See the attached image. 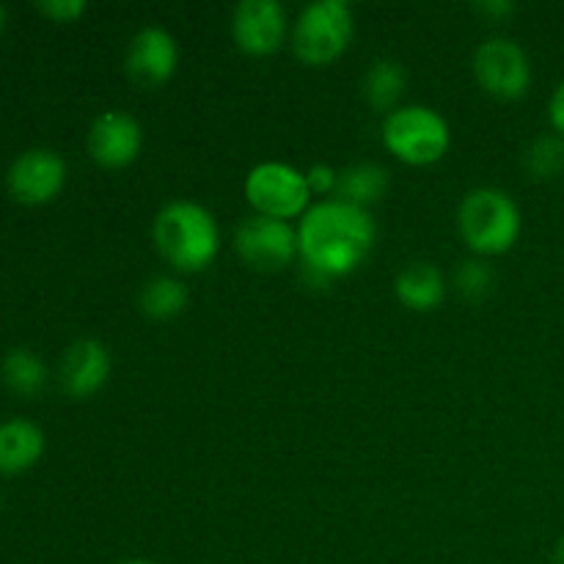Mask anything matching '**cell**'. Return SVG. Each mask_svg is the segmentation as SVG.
<instances>
[{"label": "cell", "mask_w": 564, "mask_h": 564, "mask_svg": "<svg viewBox=\"0 0 564 564\" xmlns=\"http://www.w3.org/2000/svg\"><path fill=\"white\" fill-rule=\"evenodd\" d=\"M297 248H301L303 268L341 279L364 264V259L375 248V220L367 209L352 204L319 202L308 207V213L297 226Z\"/></svg>", "instance_id": "1"}, {"label": "cell", "mask_w": 564, "mask_h": 564, "mask_svg": "<svg viewBox=\"0 0 564 564\" xmlns=\"http://www.w3.org/2000/svg\"><path fill=\"white\" fill-rule=\"evenodd\" d=\"M160 257L182 273H198L218 257L220 231L213 213L196 202H171L152 226Z\"/></svg>", "instance_id": "2"}, {"label": "cell", "mask_w": 564, "mask_h": 564, "mask_svg": "<svg viewBox=\"0 0 564 564\" xmlns=\"http://www.w3.org/2000/svg\"><path fill=\"white\" fill-rule=\"evenodd\" d=\"M457 226L468 248L482 257L507 253L521 237V209L496 187H477L463 198L457 209Z\"/></svg>", "instance_id": "3"}, {"label": "cell", "mask_w": 564, "mask_h": 564, "mask_svg": "<svg viewBox=\"0 0 564 564\" xmlns=\"http://www.w3.org/2000/svg\"><path fill=\"white\" fill-rule=\"evenodd\" d=\"M383 143L402 163L430 165L449 152L452 132L438 110L427 105H405L386 116Z\"/></svg>", "instance_id": "4"}, {"label": "cell", "mask_w": 564, "mask_h": 564, "mask_svg": "<svg viewBox=\"0 0 564 564\" xmlns=\"http://www.w3.org/2000/svg\"><path fill=\"white\" fill-rule=\"evenodd\" d=\"M352 11L341 0H317L301 11L292 31L295 55L308 66H325L339 58L352 39Z\"/></svg>", "instance_id": "5"}, {"label": "cell", "mask_w": 564, "mask_h": 564, "mask_svg": "<svg viewBox=\"0 0 564 564\" xmlns=\"http://www.w3.org/2000/svg\"><path fill=\"white\" fill-rule=\"evenodd\" d=\"M246 198L257 215L275 220L303 218L312 204L306 174L281 160H264L246 176Z\"/></svg>", "instance_id": "6"}, {"label": "cell", "mask_w": 564, "mask_h": 564, "mask_svg": "<svg viewBox=\"0 0 564 564\" xmlns=\"http://www.w3.org/2000/svg\"><path fill=\"white\" fill-rule=\"evenodd\" d=\"M235 248L242 262L262 273H275L284 270L301 257L297 248V229H292L290 220L264 218V215H251L235 231Z\"/></svg>", "instance_id": "7"}, {"label": "cell", "mask_w": 564, "mask_h": 564, "mask_svg": "<svg viewBox=\"0 0 564 564\" xmlns=\"http://www.w3.org/2000/svg\"><path fill=\"white\" fill-rule=\"evenodd\" d=\"M474 75L488 94L499 99H521L532 86V64L527 50L505 36L482 42L474 53Z\"/></svg>", "instance_id": "8"}, {"label": "cell", "mask_w": 564, "mask_h": 564, "mask_svg": "<svg viewBox=\"0 0 564 564\" xmlns=\"http://www.w3.org/2000/svg\"><path fill=\"white\" fill-rule=\"evenodd\" d=\"M66 182V163L55 149L33 147L17 154L14 163L6 171L9 193L20 204H47L61 193Z\"/></svg>", "instance_id": "9"}, {"label": "cell", "mask_w": 564, "mask_h": 564, "mask_svg": "<svg viewBox=\"0 0 564 564\" xmlns=\"http://www.w3.org/2000/svg\"><path fill=\"white\" fill-rule=\"evenodd\" d=\"M176 64H180V47L165 28H141L127 47V75L143 88H158L169 83L174 77Z\"/></svg>", "instance_id": "10"}, {"label": "cell", "mask_w": 564, "mask_h": 564, "mask_svg": "<svg viewBox=\"0 0 564 564\" xmlns=\"http://www.w3.org/2000/svg\"><path fill=\"white\" fill-rule=\"evenodd\" d=\"M286 33V11L279 0H242L231 14V36L248 55H270Z\"/></svg>", "instance_id": "11"}, {"label": "cell", "mask_w": 564, "mask_h": 564, "mask_svg": "<svg viewBox=\"0 0 564 564\" xmlns=\"http://www.w3.org/2000/svg\"><path fill=\"white\" fill-rule=\"evenodd\" d=\"M141 124L121 110H105L88 130V154L102 169H124L141 154Z\"/></svg>", "instance_id": "12"}, {"label": "cell", "mask_w": 564, "mask_h": 564, "mask_svg": "<svg viewBox=\"0 0 564 564\" xmlns=\"http://www.w3.org/2000/svg\"><path fill=\"white\" fill-rule=\"evenodd\" d=\"M110 378V352L102 341L80 339L66 347L58 364V383L72 400L97 394Z\"/></svg>", "instance_id": "13"}, {"label": "cell", "mask_w": 564, "mask_h": 564, "mask_svg": "<svg viewBox=\"0 0 564 564\" xmlns=\"http://www.w3.org/2000/svg\"><path fill=\"white\" fill-rule=\"evenodd\" d=\"M44 452V433L28 419L0 422V474H20L36 466Z\"/></svg>", "instance_id": "14"}, {"label": "cell", "mask_w": 564, "mask_h": 564, "mask_svg": "<svg viewBox=\"0 0 564 564\" xmlns=\"http://www.w3.org/2000/svg\"><path fill=\"white\" fill-rule=\"evenodd\" d=\"M394 292L402 306L413 312H433L446 295L444 273L430 262H413L397 275Z\"/></svg>", "instance_id": "15"}, {"label": "cell", "mask_w": 564, "mask_h": 564, "mask_svg": "<svg viewBox=\"0 0 564 564\" xmlns=\"http://www.w3.org/2000/svg\"><path fill=\"white\" fill-rule=\"evenodd\" d=\"M389 191V171L378 163H356L350 169L339 171V202L352 204L358 209H367L378 204Z\"/></svg>", "instance_id": "16"}, {"label": "cell", "mask_w": 564, "mask_h": 564, "mask_svg": "<svg viewBox=\"0 0 564 564\" xmlns=\"http://www.w3.org/2000/svg\"><path fill=\"white\" fill-rule=\"evenodd\" d=\"M0 375H3V383L20 397H36L50 378L42 358L28 347H11L0 361Z\"/></svg>", "instance_id": "17"}, {"label": "cell", "mask_w": 564, "mask_h": 564, "mask_svg": "<svg viewBox=\"0 0 564 564\" xmlns=\"http://www.w3.org/2000/svg\"><path fill=\"white\" fill-rule=\"evenodd\" d=\"M408 75L402 69L400 61L380 58L364 75V99L372 105L375 110H391L400 97L405 94Z\"/></svg>", "instance_id": "18"}, {"label": "cell", "mask_w": 564, "mask_h": 564, "mask_svg": "<svg viewBox=\"0 0 564 564\" xmlns=\"http://www.w3.org/2000/svg\"><path fill=\"white\" fill-rule=\"evenodd\" d=\"M187 286L174 275H158L141 290V312L149 319L180 317L187 306Z\"/></svg>", "instance_id": "19"}, {"label": "cell", "mask_w": 564, "mask_h": 564, "mask_svg": "<svg viewBox=\"0 0 564 564\" xmlns=\"http://www.w3.org/2000/svg\"><path fill=\"white\" fill-rule=\"evenodd\" d=\"M529 174L534 180H554L564 171V138L562 135H543L527 149L523 158Z\"/></svg>", "instance_id": "20"}, {"label": "cell", "mask_w": 564, "mask_h": 564, "mask_svg": "<svg viewBox=\"0 0 564 564\" xmlns=\"http://www.w3.org/2000/svg\"><path fill=\"white\" fill-rule=\"evenodd\" d=\"M455 284L468 301H482V297H488L490 290H494L496 275L494 270H490V264L471 259V262H463L460 268H457Z\"/></svg>", "instance_id": "21"}, {"label": "cell", "mask_w": 564, "mask_h": 564, "mask_svg": "<svg viewBox=\"0 0 564 564\" xmlns=\"http://www.w3.org/2000/svg\"><path fill=\"white\" fill-rule=\"evenodd\" d=\"M36 9L53 22H75L86 11V3L83 0H42Z\"/></svg>", "instance_id": "22"}, {"label": "cell", "mask_w": 564, "mask_h": 564, "mask_svg": "<svg viewBox=\"0 0 564 564\" xmlns=\"http://www.w3.org/2000/svg\"><path fill=\"white\" fill-rule=\"evenodd\" d=\"M306 185L312 196H325V193L336 191L339 185V171L330 169L328 163H317L306 171Z\"/></svg>", "instance_id": "23"}, {"label": "cell", "mask_w": 564, "mask_h": 564, "mask_svg": "<svg viewBox=\"0 0 564 564\" xmlns=\"http://www.w3.org/2000/svg\"><path fill=\"white\" fill-rule=\"evenodd\" d=\"M549 116H551V124H554V130L560 132V135H564V83H560V88H556L554 97H551Z\"/></svg>", "instance_id": "24"}, {"label": "cell", "mask_w": 564, "mask_h": 564, "mask_svg": "<svg viewBox=\"0 0 564 564\" xmlns=\"http://www.w3.org/2000/svg\"><path fill=\"white\" fill-rule=\"evenodd\" d=\"M474 9L490 17H507L516 11V3H512V0H482V3H477Z\"/></svg>", "instance_id": "25"}, {"label": "cell", "mask_w": 564, "mask_h": 564, "mask_svg": "<svg viewBox=\"0 0 564 564\" xmlns=\"http://www.w3.org/2000/svg\"><path fill=\"white\" fill-rule=\"evenodd\" d=\"M554 564H564V538L556 543V549H554Z\"/></svg>", "instance_id": "26"}, {"label": "cell", "mask_w": 564, "mask_h": 564, "mask_svg": "<svg viewBox=\"0 0 564 564\" xmlns=\"http://www.w3.org/2000/svg\"><path fill=\"white\" fill-rule=\"evenodd\" d=\"M3 25H6V6L0 3V31H3Z\"/></svg>", "instance_id": "27"}, {"label": "cell", "mask_w": 564, "mask_h": 564, "mask_svg": "<svg viewBox=\"0 0 564 564\" xmlns=\"http://www.w3.org/2000/svg\"><path fill=\"white\" fill-rule=\"evenodd\" d=\"M121 564H154V562H147V560H127V562H121Z\"/></svg>", "instance_id": "28"}]
</instances>
